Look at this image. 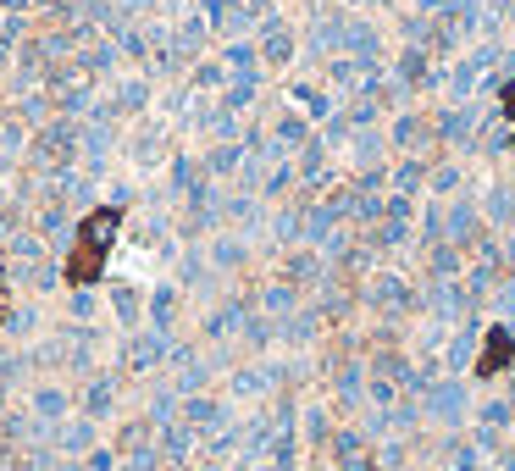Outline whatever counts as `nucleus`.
I'll use <instances>...</instances> for the list:
<instances>
[{
  "label": "nucleus",
  "mask_w": 515,
  "mask_h": 471,
  "mask_svg": "<svg viewBox=\"0 0 515 471\" xmlns=\"http://www.w3.org/2000/svg\"><path fill=\"white\" fill-rule=\"evenodd\" d=\"M117 228H122V206L89 211L84 228H78V244H72V255H67V283H95L100 272H106V255H111Z\"/></svg>",
  "instance_id": "nucleus-1"
},
{
  "label": "nucleus",
  "mask_w": 515,
  "mask_h": 471,
  "mask_svg": "<svg viewBox=\"0 0 515 471\" xmlns=\"http://www.w3.org/2000/svg\"><path fill=\"white\" fill-rule=\"evenodd\" d=\"M504 366H515V333L510 327H488L482 355H477V377H499Z\"/></svg>",
  "instance_id": "nucleus-2"
},
{
  "label": "nucleus",
  "mask_w": 515,
  "mask_h": 471,
  "mask_svg": "<svg viewBox=\"0 0 515 471\" xmlns=\"http://www.w3.org/2000/svg\"><path fill=\"white\" fill-rule=\"evenodd\" d=\"M499 106H504V117L515 122V84H504V89H499Z\"/></svg>",
  "instance_id": "nucleus-3"
}]
</instances>
